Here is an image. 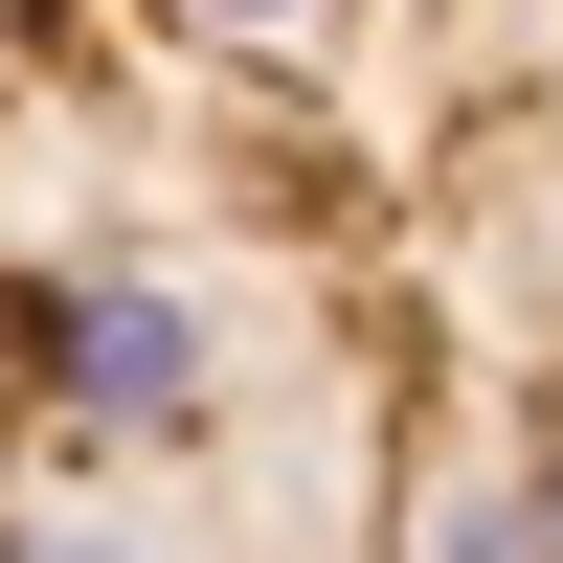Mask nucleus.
Returning a JSON list of instances; mask_svg holds the SVG:
<instances>
[{"label": "nucleus", "mask_w": 563, "mask_h": 563, "mask_svg": "<svg viewBox=\"0 0 563 563\" xmlns=\"http://www.w3.org/2000/svg\"><path fill=\"white\" fill-rule=\"evenodd\" d=\"M0 563H563V0H0Z\"/></svg>", "instance_id": "nucleus-1"}]
</instances>
